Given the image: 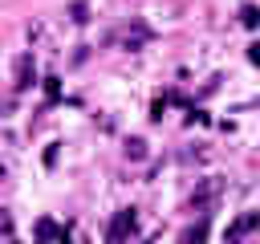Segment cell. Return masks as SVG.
Instances as JSON below:
<instances>
[{
	"label": "cell",
	"mask_w": 260,
	"mask_h": 244,
	"mask_svg": "<svg viewBox=\"0 0 260 244\" xmlns=\"http://www.w3.org/2000/svg\"><path fill=\"white\" fill-rule=\"evenodd\" d=\"M126 228H134V211H122L114 224H110V240H122V232Z\"/></svg>",
	"instance_id": "cell-1"
},
{
	"label": "cell",
	"mask_w": 260,
	"mask_h": 244,
	"mask_svg": "<svg viewBox=\"0 0 260 244\" xmlns=\"http://www.w3.org/2000/svg\"><path fill=\"white\" fill-rule=\"evenodd\" d=\"M252 224H256V216H244V220H240V224H236V228L228 232V240H236V236H244V232H248Z\"/></svg>",
	"instance_id": "cell-2"
}]
</instances>
